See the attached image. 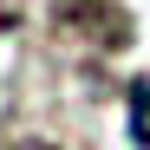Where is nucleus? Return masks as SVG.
Instances as JSON below:
<instances>
[{"instance_id":"2","label":"nucleus","mask_w":150,"mask_h":150,"mask_svg":"<svg viewBox=\"0 0 150 150\" xmlns=\"http://www.w3.org/2000/svg\"><path fill=\"white\" fill-rule=\"evenodd\" d=\"M13 150H59V144H13Z\"/></svg>"},{"instance_id":"1","label":"nucleus","mask_w":150,"mask_h":150,"mask_svg":"<svg viewBox=\"0 0 150 150\" xmlns=\"http://www.w3.org/2000/svg\"><path fill=\"white\" fill-rule=\"evenodd\" d=\"M26 20V0H0V26H20Z\"/></svg>"}]
</instances>
